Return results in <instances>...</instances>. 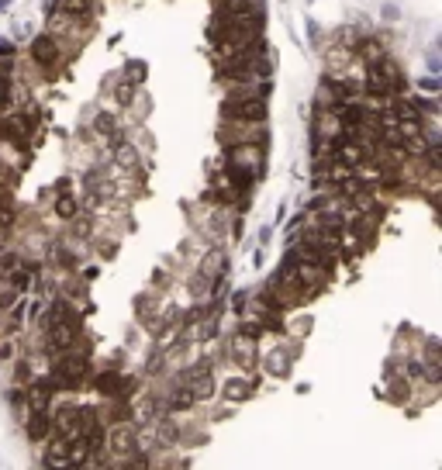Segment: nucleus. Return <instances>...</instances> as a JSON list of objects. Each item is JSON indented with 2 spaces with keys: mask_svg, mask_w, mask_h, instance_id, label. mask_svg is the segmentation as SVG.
Returning a JSON list of instances; mask_svg holds the SVG:
<instances>
[{
  "mask_svg": "<svg viewBox=\"0 0 442 470\" xmlns=\"http://www.w3.org/2000/svg\"><path fill=\"white\" fill-rule=\"evenodd\" d=\"M259 38H262V14H249V18H232V21H214L211 25V42L218 49V59L245 52Z\"/></svg>",
  "mask_w": 442,
  "mask_h": 470,
  "instance_id": "1",
  "label": "nucleus"
},
{
  "mask_svg": "<svg viewBox=\"0 0 442 470\" xmlns=\"http://www.w3.org/2000/svg\"><path fill=\"white\" fill-rule=\"evenodd\" d=\"M97 425V412L94 408H79V405H66V408H59L56 412V419H52V429H56V436H62V439H79V436H86Z\"/></svg>",
  "mask_w": 442,
  "mask_h": 470,
  "instance_id": "2",
  "label": "nucleus"
},
{
  "mask_svg": "<svg viewBox=\"0 0 442 470\" xmlns=\"http://www.w3.org/2000/svg\"><path fill=\"white\" fill-rule=\"evenodd\" d=\"M221 115H225V121L262 125L267 121V104H262V97H225Z\"/></svg>",
  "mask_w": 442,
  "mask_h": 470,
  "instance_id": "3",
  "label": "nucleus"
},
{
  "mask_svg": "<svg viewBox=\"0 0 442 470\" xmlns=\"http://www.w3.org/2000/svg\"><path fill=\"white\" fill-rule=\"evenodd\" d=\"M45 336H49V349L52 353H66V349H73L79 342V325L69 315H62V318L45 325Z\"/></svg>",
  "mask_w": 442,
  "mask_h": 470,
  "instance_id": "4",
  "label": "nucleus"
},
{
  "mask_svg": "<svg viewBox=\"0 0 442 470\" xmlns=\"http://www.w3.org/2000/svg\"><path fill=\"white\" fill-rule=\"evenodd\" d=\"M104 449H111V453H121V460H125L128 453H135V449H138L135 425H114V429L104 436ZM121 460H114V463L121 467Z\"/></svg>",
  "mask_w": 442,
  "mask_h": 470,
  "instance_id": "5",
  "label": "nucleus"
},
{
  "mask_svg": "<svg viewBox=\"0 0 442 470\" xmlns=\"http://www.w3.org/2000/svg\"><path fill=\"white\" fill-rule=\"evenodd\" d=\"M49 35H73V38L79 42V38H86V25H83V18L52 11V14H49Z\"/></svg>",
  "mask_w": 442,
  "mask_h": 470,
  "instance_id": "6",
  "label": "nucleus"
},
{
  "mask_svg": "<svg viewBox=\"0 0 442 470\" xmlns=\"http://www.w3.org/2000/svg\"><path fill=\"white\" fill-rule=\"evenodd\" d=\"M249 14H262L259 0H221L214 21H232V18H249Z\"/></svg>",
  "mask_w": 442,
  "mask_h": 470,
  "instance_id": "7",
  "label": "nucleus"
},
{
  "mask_svg": "<svg viewBox=\"0 0 442 470\" xmlns=\"http://www.w3.org/2000/svg\"><path fill=\"white\" fill-rule=\"evenodd\" d=\"M184 388L194 395V401H204V398L214 395V381H211V373H208V370H191Z\"/></svg>",
  "mask_w": 442,
  "mask_h": 470,
  "instance_id": "8",
  "label": "nucleus"
},
{
  "mask_svg": "<svg viewBox=\"0 0 442 470\" xmlns=\"http://www.w3.org/2000/svg\"><path fill=\"white\" fill-rule=\"evenodd\" d=\"M32 56H35V62L52 66V62L59 59V45H56V38H52V35H38L35 45H32Z\"/></svg>",
  "mask_w": 442,
  "mask_h": 470,
  "instance_id": "9",
  "label": "nucleus"
},
{
  "mask_svg": "<svg viewBox=\"0 0 442 470\" xmlns=\"http://www.w3.org/2000/svg\"><path fill=\"white\" fill-rule=\"evenodd\" d=\"M25 398H28V412H49V401H52V384H49V381H42V384L28 388V391H25Z\"/></svg>",
  "mask_w": 442,
  "mask_h": 470,
  "instance_id": "10",
  "label": "nucleus"
},
{
  "mask_svg": "<svg viewBox=\"0 0 442 470\" xmlns=\"http://www.w3.org/2000/svg\"><path fill=\"white\" fill-rule=\"evenodd\" d=\"M52 11H62V14H73V18H90L94 0H52Z\"/></svg>",
  "mask_w": 442,
  "mask_h": 470,
  "instance_id": "11",
  "label": "nucleus"
},
{
  "mask_svg": "<svg viewBox=\"0 0 442 470\" xmlns=\"http://www.w3.org/2000/svg\"><path fill=\"white\" fill-rule=\"evenodd\" d=\"M28 439H35V443H42L49 432H52V415L49 412H32V419H28Z\"/></svg>",
  "mask_w": 442,
  "mask_h": 470,
  "instance_id": "12",
  "label": "nucleus"
},
{
  "mask_svg": "<svg viewBox=\"0 0 442 470\" xmlns=\"http://www.w3.org/2000/svg\"><path fill=\"white\" fill-rule=\"evenodd\" d=\"M232 356H235V363H238V366H245V370H249V366H252V360H256V346H252V339H249V336H238V339H235V346H232Z\"/></svg>",
  "mask_w": 442,
  "mask_h": 470,
  "instance_id": "13",
  "label": "nucleus"
},
{
  "mask_svg": "<svg viewBox=\"0 0 442 470\" xmlns=\"http://www.w3.org/2000/svg\"><path fill=\"white\" fill-rule=\"evenodd\" d=\"M252 395V384L249 381H228L225 384V398L228 401H242V398H249Z\"/></svg>",
  "mask_w": 442,
  "mask_h": 470,
  "instance_id": "14",
  "label": "nucleus"
},
{
  "mask_svg": "<svg viewBox=\"0 0 442 470\" xmlns=\"http://www.w3.org/2000/svg\"><path fill=\"white\" fill-rule=\"evenodd\" d=\"M194 405V395L187 391V388H176L173 395H169V408L173 412H184V408H191Z\"/></svg>",
  "mask_w": 442,
  "mask_h": 470,
  "instance_id": "15",
  "label": "nucleus"
},
{
  "mask_svg": "<svg viewBox=\"0 0 442 470\" xmlns=\"http://www.w3.org/2000/svg\"><path fill=\"white\" fill-rule=\"evenodd\" d=\"M267 370L277 373V377H284V373H287V353H284V349H273V353L267 356Z\"/></svg>",
  "mask_w": 442,
  "mask_h": 470,
  "instance_id": "16",
  "label": "nucleus"
},
{
  "mask_svg": "<svg viewBox=\"0 0 442 470\" xmlns=\"http://www.w3.org/2000/svg\"><path fill=\"white\" fill-rule=\"evenodd\" d=\"M14 273H11V284L18 287V291H25L28 284H32V266H11Z\"/></svg>",
  "mask_w": 442,
  "mask_h": 470,
  "instance_id": "17",
  "label": "nucleus"
},
{
  "mask_svg": "<svg viewBox=\"0 0 442 470\" xmlns=\"http://www.w3.org/2000/svg\"><path fill=\"white\" fill-rule=\"evenodd\" d=\"M56 215H59V218H73V215H76V201H73V198H59V201H56Z\"/></svg>",
  "mask_w": 442,
  "mask_h": 470,
  "instance_id": "18",
  "label": "nucleus"
},
{
  "mask_svg": "<svg viewBox=\"0 0 442 470\" xmlns=\"http://www.w3.org/2000/svg\"><path fill=\"white\" fill-rule=\"evenodd\" d=\"M152 408H156L152 398H142V405H135V422H138V425L149 422V419H152Z\"/></svg>",
  "mask_w": 442,
  "mask_h": 470,
  "instance_id": "19",
  "label": "nucleus"
},
{
  "mask_svg": "<svg viewBox=\"0 0 442 470\" xmlns=\"http://www.w3.org/2000/svg\"><path fill=\"white\" fill-rule=\"evenodd\" d=\"M138 156H135V145H128V142H118V163H135Z\"/></svg>",
  "mask_w": 442,
  "mask_h": 470,
  "instance_id": "20",
  "label": "nucleus"
},
{
  "mask_svg": "<svg viewBox=\"0 0 442 470\" xmlns=\"http://www.w3.org/2000/svg\"><path fill=\"white\" fill-rule=\"evenodd\" d=\"M97 128H101V132H111V128H114V118L101 115V118H97Z\"/></svg>",
  "mask_w": 442,
  "mask_h": 470,
  "instance_id": "21",
  "label": "nucleus"
},
{
  "mask_svg": "<svg viewBox=\"0 0 442 470\" xmlns=\"http://www.w3.org/2000/svg\"><path fill=\"white\" fill-rule=\"evenodd\" d=\"M245 301H249V294L238 291V294H235V312H245Z\"/></svg>",
  "mask_w": 442,
  "mask_h": 470,
  "instance_id": "22",
  "label": "nucleus"
},
{
  "mask_svg": "<svg viewBox=\"0 0 442 470\" xmlns=\"http://www.w3.org/2000/svg\"><path fill=\"white\" fill-rule=\"evenodd\" d=\"M418 86H421V90H428V93H435V90H439V83H435V80H421Z\"/></svg>",
  "mask_w": 442,
  "mask_h": 470,
  "instance_id": "23",
  "label": "nucleus"
},
{
  "mask_svg": "<svg viewBox=\"0 0 442 470\" xmlns=\"http://www.w3.org/2000/svg\"><path fill=\"white\" fill-rule=\"evenodd\" d=\"M14 52V45L11 42H4V38H0V56H11Z\"/></svg>",
  "mask_w": 442,
  "mask_h": 470,
  "instance_id": "24",
  "label": "nucleus"
}]
</instances>
